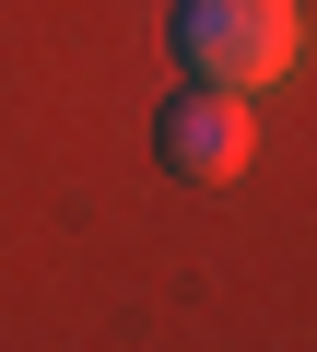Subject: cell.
Returning a JSON list of instances; mask_svg holds the SVG:
<instances>
[{
    "label": "cell",
    "instance_id": "6da1fadb",
    "mask_svg": "<svg viewBox=\"0 0 317 352\" xmlns=\"http://www.w3.org/2000/svg\"><path fill=\"white\" fill-rule=\"evenodd\" d=\"M177 59L223 94H270L294 59H305V12L294 0H188L177 12Z\"/></svg>",
    "mask_w": 317,
    "mask_h": 352
},
{
    "label": "cell",
    "instance_id": "7a4b0ae2",
    "mask_svg": "<svg viewBox=\"0 0 317 352\" xmlns=\"http://www.w3.org/2000/svg\"><path fill=\"white\" fill-rule=\"evenodd\" d=\"M165 164L200 176V188H223V176L259 164V94H223V82H188L165 106Z\"/></svg>",
    "mask_w": 317,
    "mask_h": 352
}]
</instances>
